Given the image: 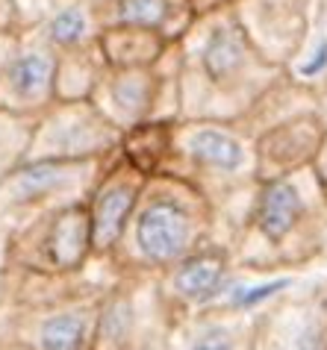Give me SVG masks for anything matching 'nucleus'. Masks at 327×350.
Masks as SVG:
<instances>
[{
  "label": "nucleus",
  "instance_id": "obj_1",
  "mask_svg": "<svg viewBox=\"0 0 327 350\" xmlns=\"http://www.w3.org/2000/svg\"><path fill=\"white\" fill-rule=\"evenodd\" d=\"M180 118L236 121L283 74L257 51L233 3L198 12L180 38Z\"/></svg>",
  "mask_w": 327,
  "mask_h": 350
},
{
  "label": "nucleus",
  "instance_id": "obj_2",
  "mask_svg": "<svg viewBox=\"0 0 327 350\" xmlns=\"http://www.w3.org/2000/svg\"><path fill=\"white\" fill-rule=\"evenodd\" d=\"M327 191L313 165L259 180L251 218L230 247L233 265L257 271H306L322 262Z\"/></svg>",
  "mask_w": 327,
  "mask_h": 350
},
{
  "label": "nucleus",
  "instance_id": "obj_3",
  "mask_svg": "<svg viewBox=\"0 0 327 350\" xmlns=\"http://www.w3.org/2000/svg\"><path fill=\"white\" fill-rule=\"evenodd\" d=\"M213 241V203L174 174H151L112 259L142 274H162Z\"/></svg>",
  "mask_w": 327,
  "mask_h": 350
},
{
  "label": "nucleus",
  "instance_id": "obj_4",
  "mask_svg": "<svg viewBox=\"0 0 327 350\" xmlns=\"http://www.w3.org/2000/svg\"><path fill=\"white\" fill-rule=\"evenodd\" d=\"M159 174H174L218 206L259 183L257 142L236 121L177 118Z\"/></svg>",
  "mask_w": 327,
  "mask_h": 350
},
{
  "label": "nucleus",
  "instance_id": "obj_5",
  "mask_svg": "<svg viewBox=\"0 0 327 350\" xmlns=\"http://www.w3.org/2000/svg\"><path fill=\"white\" fill-rule=\"evenodd\" d=\"M109 159H24L0 183V209L24 212L36 221L71 203H86Z\"/></svg>",
  "mask_w": 327,
  "mask_h": 350
},
{
  "label": "nucleus",
  "instance_id": "obj_6",
  "mask_svg": "<svg viewBox=\"0 0 327 350\" xmlns=\"http://www.w3.org/2000/svg\"><path fill=\"white\" fill-rule=\"evenodd\" d=\"M124 133L103 115L92 97L53 100L33 121L24 159H109L121 150Z\"/></svg>",
  "mask_w": 327,
  "mask_h": 350
},
{
  "label": "nucleus",
  "instance_id": "obj_7",
  "mask_svg": "<svg viewBox=\"0 0 327 350\" xmlns=\"http://www.w3.org/2000/svg\"><path fill=\"white\" fill-rule=\"evenodd\" d=\"M254 350H327V277L301 280L257 318Z\"/></svg>",
  "mask_w": 327,
  "mask_h": 350
},
{
  "label": "nucleus",
  "instance_id": "obj_8",
  "mask_svg": "<svg viewBox=\"0 0 327 350\" xmlns=\"http://www.w3.org/2000/svg\"><path fill=\"white\" fill-rule=\"evenodd\" d=\"M18 256L27 268L53 277L80 271L94 256L92 221L86 203H71V206L30 221V227L18 239Z\"/></svg>",
  "mask_w": 327,
  "mask_h": 350
},
{
  "label": "nucleus",
  "instance_id": "obj_9",
  "mask_svg": "<svg viewBox=\"0 0 327 350\" xmlns=\"http://www.w3.org/2000/svg\"><path fill=\"white\" fill-rule=\"evenodd\" d=\"M56 59L60 53L33 30L21 33L15 53L0 68V109L15 115H42L56 100Z\"/></svg>",
  "mask_w": 327,
  "mask_h": 350
},
{
  "label": "nucleus",
  "instance_id": "obj_10",
  "mask_svg": "<svg viewBox=\"0 0 327 350\" xmlns=\"http://www.w3.org/2000/svg\"><path fill=\"white\" fill-rule=\"evenodd\" d=\"M148 183V174L121 157V150L103 165L98 183L86 198L92 221V247L94 256H109L124 236V227L139 203V194Z\"/></svg>",
  "mask_w": 327,
  "mask_h": 350
},
{
  "label": "nucleus",
  "instance_id": "obj_11",
  "mask_svg": "<svg viewBox=\"0 0 327 350\" xmlns=\"http://www.w3.org/2000/svg\"><path fill=\"white\" fill-rule=\"evenodd\" d=\"M236 18L268 62L286 68L310 36L306 0H233Z\"/></svg>",
  "mask_w": 327,
  "mask_h": 350
},
{
  "label": "nucleus",
  "instance_id": "obj_12",
  "mask_svg": "<svg viewBox=\"0 0 327 350\" xmlns=\"http://www.w3.org/2000/svg\"><path fill=\"white\" fill-rule=\"evenodd\" d=\"M230 268H233L230 250L207 245L195 254H189L186 259H180L177 265L166 268L162 274H157L159 297L168 306L171 318L180 321L209 309Z\"/></svg>",
  "mask_w": 327,
  "mask_h": 350
},
{
  "label": "nucleus",
  "instance_id": "obj_13",
  "mask_svg": "<svg viewBox=\"0 0 327 350\" xmlns=\"http://www.w3.org/2000/svg\"><path fill=\"white\" fill-rule=\"evenodd\" d=\"M159 94L157 68H107L92 92V103L127 133L145 121H153Z\"/></svg>",
  "mask_w": 327,
  "mask_h": 350
},
{
  "label": "nucleus",
  "instance_id": "obj_14",
  "mask_svg": "<svg viewBox=\"0 0 327 350\" xmlns=\"http://www.w3.org/2000/svg\"><path fill=\"white\" fill-rule=\"evenodd\" d=\"M324 135V121L319 112L289 118L277 127L257 135V171L259 180L283 177V174L310 168Z\"/></svg>",
  "mask_w": 327,
  "mask_h": 350
},
{
  "label": "nucleus",
  "instance_id": "obj_15",
  "mask_svg": "<svg viewBox=\"0 0 327 350\" xmlns=\"http://www.w3.org/2000/svg\"><path fill=\"white\" fill-rule=\"evenodd\" d=\"M259 312L204 309L171 327V350H254Z\"/></svg>",
  "mask_w": 327,
  "mask_h": 350
},
{
  "label": "nucleus",
  "instance_id": "obj_16",
  "mask_svg": "<svg viewBox=\"0 0 327 350\" xmlns=\"http://www.w3.org/2000/svg\"><path fill=\"white\" fill-rule=\"evenodd\" d=\"M101 297L74 300L44 312L33 329L30 350H92Z\"/></svg>",
  "mask_w": 327,
  "mask_h": 350
},
{
  "label": "nucleus",
  "instance_id": "obj_17",
  "mask_svg": "<svg viewBox=\"0 0 327 350\" xmlns=\"http://www.w3.org/2000/svg\"><path fill=\"white\" fill-rule=\"evenodd\" d=\"M306 112H319V94L301 83H295L292 77L283 71L251 106H248V112L242 118H236V124L248 135L257 139L259 133L272 130L289 118H298V115H306Z\"/></svg>",
  "mask_w": 327,
  "mask_h": 350
},
{
  "label": "nucleus",
  "instance_id": "obj_18",
  "mask_svg": "<svg viewBox=\"0 0 327 350\" xmlns=\"http://www.w3.org/2000/svg\"><path fill=\"white\" fill-rule=\"evenodd\" d=\"M195 9L189 0H107L98 9L101 27L107 24H130L148 27L177 42L195 21Z\"/></svg>",
  "mask_w": 327,
  "mask_h": 350
},
{
  "label": "nucleus",
  "instance_id": "obj_19",
  "mask_svg": "<svg viewBox=\"0 0 327 350\" xmlns=\"http://www.w3.org/2000/svg\"><path fill=\"white\" fill-rule=\"evenodd\" d=\"M33 33L56 53L80 51L98 42L101 18L92 0H56L51 12L33 27Z\"/></svg>",
  "mask_w": 327,
  "mask_h": 350
},
{
  "label": "nucleus",
  "instance_id": "obj_20",
  "mask_svg": "<svg viewBox=\"0 0 327 350\" xmlns=\"http://www.w3.org/2000/svg\"><path fill=\"white\" fill-rule=\"evenodd\" d=\"M142 327H145V312L139 304V291L133 286H115L101 297L92 350H124L139 336Z\"/></svg>",
  "mask_w": 327,
  "mask_h": 350
},
{
  "label": "nucleus",
  "instance_id": "obj_21",
  "mask_svg": "<svg viewBox=\"0 0 327 350\" xmlns=\"http://www.w3.org/2000/svg\"><path fill=\"white\" fill-rule=\"evenodd\" d=\"M171 38L148 27L107 24L98 33V47L109 68H153Z\"/></svg>",
  "mask_w": 327,
  "mask_h": 350
},
{
  "label": "nucleus",
  "instance_id": "obj_22",
  "mask_svg": "<svg viewBox=\"0 0 327 350\" xmlns=\"http://www.w3.org/2000/svg\"><path fill=\"white\" fill-rule=\"evenodd\" d=\"M98 42L80 51H65L56 59V100H86L107 71Z\"/></svg>",
  "mask_w": 327,
  "mask_h": 350
},
{
  "label": "nucleus",
  "instance_id": "obj_23",
  "mask_svg": "<svg viewBox=\"0 0 327 350\" xmlns=\"http://www.w3.org/2000/svg\"><path fill=\"white\" fill-rule=\"evenodd\" d=\"M168 144H171V121H145L124 133L121 157L151 177V174H159L162 165H166Z\"/></svg>",
  "mask_w": 327,
  "mask_h": 350
},
{
  "label": "nucleus",
  "instance_id": "obj_24",
  "mask_svg": "<svg viewBox=\"0 0 327 350\" xmlns=\"http://www.w3.org/2000/svg\"><path fill=\"white\" fill-rule=\"evenodd\" d=\"M171 327H174V318H171L166 304H159L157 312L145 321L139 336L124 350H171Z\"/></svg>",
  "mask_w": 327,
  "mask_h": 350
},
{
  "label": "nucleus",
  "instance_id": "obj_25",
  "mask_svg": "<svg viewBox=\"0 0 327 350\" xmlns=\"http://www.w3.org/2000/svg\"><path fill=\"white\" fill-rule=\"evenodd\" d=\"M18 42H21V33H18V30H9V27H0V68H3L9 56L15 53Z\"/></svg>",
  "mask_w": 327,
  "mask_h": 350
},
{
  "label": "nucleus",
  "instance_id": "obj_26",
  "mask_svg": "<svg viewBox=\"0 0 327 350\" xmlns=\"http://www.w3.org/2000/svg\"><path fill=\"white\" fill-rule=\"evenodd\" d=\"M313 171H315V177H319V183H322V186H324V191H327V127H324V135H322V144H319V150H315Z\"/></svg>",
  "mask_w": 327,
  "mask_h": 350
},
{
  "label": "nucleus",
  "instance_id": "obj_27",
  "mask_svg": "<svg viewBox=\"0 0 327 350\" xmlns=\"http://www.w3.org/2000/svg\"><path fill=\"white\" fill-rule=\"evenodd\" d=\"M319 115H322V121H324V127H327V89L319 92Z\"/></svg>",
  "mask_w": 327,
  "mask_h": 350
},
{
  "label": "nucleus",
  "instance_id": "obj_28",
  "mask_svg": "<svg viewBox=\"0 0 327 350\" xmlns=\"http://www.w3.org/2000/svg\"><path fill=\"white\" fill-rule=\"evenodd\" d=\"M322 262H327V218H324V236H322Z\"/></svg>",
  "mask_w": 327,
  "mask_h": 350
}]
</instances>
